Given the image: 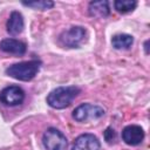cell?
Wrapping results in <instances>:
<instances>
[{
	"label": "cell",
	"instance_id": "6da1fadb",
	"mask_svg": "<svg viewBox=\"0 0 150 150\" xmlns=\"http://www.w3.org/2000/svg\"><path fill=\"white\" fill-rule=\"evenodd\" d=\"M80 93L81 89L76 86L57 87L48 94L46 101L47 104L54 109H64L71 104Z\"/></svg>",
	"mask_w": 150,
	"mask_h": 150
},
{
	"label": "cell",
	"instance_id": "7a4b0ae2",
	"mask_svg": "<svg viewBox=\"0 0 150 150\" xmlns=\"http://www.w3.org/2000/svg\"><path fill=\"white\" fill-rule=\"evenodd\" d=\"M41 67L40 60H29V61H22L19 63H14L6 68L5 73L6 75L19 80V81H30L35 77V75L39 73Z\"/></svg>",
	"mask_w": 150,
	"mask_h": 150
},
{
	"label": "cell",
	"instance_id": "3957f363",
	"mask_svg": "<svg viewBox=\"0 0 150 150\" xmlns=\"http://www.w3.org/2000/svg\"><path fill=\"white\" fill-rule=\"evenodd\" d=\"M105 110L97 104L91 103H82L73 110V118L79 123H84L93 120H98L104 116Z\"/></svg>",
	"mask_w": 150,
	"mask_h": 150
},
{
	"label": "cell",
	"instance_id": "277c9868",
	"mask_svg": "<svg viewBox=\"0 0 150 150\" xmlns=\"http://www.w3.org/2000/svg\"><path fill=\"white\" fill-rule=\"evenodd\" d=\"M87 30L82 26H73L67 30H63L60 36V43L68 48H79L86 40Z\"/></svg>",
	"mask_w": 150,
	"mask_h": 150
},
{
	"label": "cell",
	"instance_id": "5b68a950",
	"mask_svg": "<svg viewBox=\"0 0 150 150\" xmlns=\"http://www.w3.org/2000/svg\"><path fill=\"white\" fill-rule=\"evenodd\" d=\"M42 144L46 150H66L68 146V139L62 131L52 127L43 132Z\"/></svg>",
	"mask_w": 150,
	"mask_h": 150
},
{
	"label": "cell",
	"instance_id": "8992f818",
	"mask_svg": "<svg viewBox=\"0 0 150 150\" xmlns=\"http://www.w3.org/2000/svg\"><path fill=\"white\" fill-rule=\"evenodd\" d=\"M25 91L19 86H8L0 91V102L7 107H15L23 102Z\"/></svg>",
	"mask_w": 150,
	"mask_h": 150
},
{
	"label": "cell",
	"instance_id": "52a82bcc",
	"mask_svg": "<svg viewBox=\"0 0 150 150\" xmlns=\"http://www.w3.org/2000/svg\"><path fill=\"white\" fill-rule=\"evenodd\" d=\"M144 130L141 125L130 124L122 130V139L128 145H138L144 139Z\"/></svg>",
	"mask_w": 150,
	"mask_h": 150
},
{
	"label": "cell",
	"instance_id": "ba28073f",
	"mask_svg": "<svg viewBox=\"0 0 150 150\" xmlns=\"http://www.w3.org/2000/svg\"><path fill=\"white\" fill-rule=\"evenodd\" d=\"M101 143L93 134H82L74 141L71 150H100Z\"/></svg>",
	"mask_w": 150,
	"mask_h": 150
},
{
	"label": "cell",
	"instance_id": "9c48e42d",
	"mask_svg": "<svg viewBox=\"0 0 150 150\" xmlns=\"http://www.w3.org/2000/svg\"><path fill=\"white\" fill-rule=\"evenodd\" d=\"M0 50L4 53L13 54L16 56H21L26 53L27 46L22 41H19L16 39H4L0 42Z\"/></svg>",
	"mask_w": 150,
	"mask_h": 150
},
{
	"label": "cell",
	"instance_id": "30bf717a",
	"mask_svg": "<svg viewBox=\"0 0 150 150\" xmlns=\"http://www.w3.org/2000/svg\"><path fill=\"white\" fill-rule=\"evenodd\" d=\"M25 27V21H23V16L20 12L18 11H13L7 20L6 23V28H7V33L15 36L19 35Z\"/></svg>",
	"mask_w": 150,
	"mask_h": 150
},
{
	"label": "cell",
	"instance_id": "8fae6325",
	"mask_svg": "<svg viewBox=\"0 0 150 150\" xmlns=\"http://www.w3.org/2000/svg\"><path fill=\"white\" fill-rule=\"evenodd\" d=\"M88 13L93 18H98V19H104L109 15L110 8H109V2L107 0H100V1H91L89 2L88 6Z\"/></svg>",
	"mask_w": 150,
	"mask_h": 150
},
{
	"label": "cell",
	"instance_id": "7c38bea8",
	"mask_svg": "<svg viewBox=\"0 0 150 150\" xmlns=\"http://www.w3.org/2000/svg\"><path fill=\"white\" fill-rule=\"evenodd\" d=\"M134 43V38L125 33L115 34L111 38V45L115 49H129Z\"/></svg>",
	"mask_w": 150,
	"mask_h": 150
},
{
	"label": "cell",
	"instance_id": "4fadbf2b",
	"mask_svg": "<svg viewBox=\"0 0 150 150\" xmlns=\"http://www.w3.org/2000/svg\"><path fill=\"white\" fill-rule=\"evenodd\" d=\"M137 6L136 0H116L114 1V7L118 13L125 14L129 12H132Z\"/></svg>",
	"mask_w": 150,
	"mask_h": 150
},
{
	"label": "cell",
	"instance_id": "5bb4252c",
	"mask_svg": "<svg viewBox=\"0 0 150 150\" xmlns=\"http://www.w3.org/2000/svg\"><path fill=\"white\" fill-rule=\"evenodd\" d=\"M23 6L33 8V9H39V11H46L54 7V2L50 0H34V1H22L21 2Z\"/></svg>",
	"mask_w": 150,
	"mask_h": 150
},
{
	"label": "cell",
	"instance_id": "9a60e30c",
	"mask_svg": "<svg viewBox=\"0 0 150 150\" xmlns=\"http://www.w3.org/2000/svg\"><path fill=\"white\" fill-rule=\"evenodd\" d=\"M103 136H104L105 142L109 143V144H111V143H114V142L116 141V131H115L111 127H108V128L104 130Z\"/></svg>",
	"mask_w": 150,
	"mask_h": 150
},
{
	"label": "cell",
	"instance_id": "2e32d148",
	"mask_svg": "<svg viewBox=\"0 0 150 150\" xmlns=\"http://www.w3.org/2000/svg\"><path fill=\"white\" fill-rule=\"evenodd\" d=\"M148 43H149V40H146L144 42V49H145V54H149V50H148Z\"/></svg>",
	"mask_w": 150,
	"mask_h": 150
}]
</instances>
